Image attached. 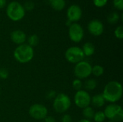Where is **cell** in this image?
<instances>
[{"mask_svg": "<svg viewBox=\"0 0 123 122\" xmlns=\"http://www.w3.org/2000/svg\"><path fill=\"white\" fill-rule=\"evenodd\" d=\"M78 122H92L90 120H88V119H81L79 120Z\"/></svg>", "mask_w": 123, "mask_h": 122, "instance_id": "cell-33", "label": "cell"}, {"mask_svg": "<svg viewBox=\"0 0 123 122\" xmlns=\"http://www.w3.org/2000/svg\"><path fill=\"white\" fill-rule=\"evenodd\" d=\"M113 5L117 9L122 11L123 9V0H113Z\"/></svg>", "mask_w": 123, "mask_h": 122, "instance_id": "cell-27", "label": "cell"}, {"mask_svg": "<svg viewBox=\"0 0 123 122\" xmlns=\"http://www.w3.org/2000/svg\"><path fill=\"white\" fill-rule=\"evenodd\" d=\"M6 13L9 19L14 22H18L22 19L25 15V10L19 2L13 1L8 4Z\"/></svg>", "mask_w": 123, "mask_h": 122, "instance_id": "cell-3", "label": "cell"}, {"mask_svg": "<svg viewBox=\"0 0 123 122\" xmlns=\"http://www.w3.org/2000/svg\"><path fill=\"white\" fill-rule=\"evenodd\" d=\"M105 99L102 94H97L91 98V103L97 108L102 107L105 104Z\"/></svg>", "mask_w": 123, "mask_h": 122, "instance_id": "cell-14", "label": "cell"}, {"mask_svg": "<svg viewBox=\"0 0 123 122\" xmlns=\"http://www.w3.org/2000/svg\"><path fill=\"white\" fill-rule=\"evenodd\" d=\"M81 49L84 54V56H92V55H94L95 52V46L93 43L90 42L84 43Z\"/></svg>", "mask_w": 123, "mask_h": 122, "instance_id": "cell-16", "label": "cell"}, {"mask_svg": "<svg viewBox=\"0 0 123 122\" xmlns=\"http://www.w3.org/2000/svg\"><path fill=\"white\" fill-rule=\"evenodd\" d=\"M102 95L105 101L115 104L120 100L123 96V87L121 83L116 81H110L105 86Z\"/></svg>", "mask_w": 123, "mask_h": 122, "instance_id": "cell-1", "label": "cell"}, {"mask_svg": "<svg viewBox=\"0 0 123 122\" xmlns=\"http://www.w3.org/2000/svg\"><path fill=\"white\" fill-rule=\"evenodd\" d=\"M71 24H72V23H71V22L70 21H68V20H67V21H66V25H67L68 27H69V26H70V25H71Z\"/></svg>", "mask_w": 123, "mask_h": 122, "instance_id": "cell-34", "label": "cell"}, {"mask_svg": "<svg viewBox=\"0 0 123 122\" xmlns=\"http://www.w3.org/2000/svg\"><path fill=\"white\" fill-rule=\"evenodd\" d=\"M9 76V71L5 68H0V78L1 79H6Z\"/></svg>", "mask_w": 123, "mask_h": 122, "instance_id": "cell-28", "label": "cell"}, {"mask_svg": "<svg viewBox=\"0 0 123 122\" xmlns=\"http://www.w3.org/2000/svg\"><path fill=\"white\" fill-rule=\"evenodd\" d=\"M87 29L91 35L98 37L100 36L104 32V24L99 19H92L89 22Z\"/></svg>", "mask_w": 123, "mask_h": 122, "instance_id": "cell-12", "label": "cell"}, {"mask_svg": "<svg viewBox=\"0 0 123 122\" xmlns=\"http://www.w3.org/2000/svg\"><path fill=\"white\" fill-rule=\"evenodd\" d=\"M92 66L91 64L86 61L82 60L76 64L74 69V73L77 78L81 80L88 78L92 74Z\"/></svg>", "mask_w": 123, "mask_h": 122, "instance_id": "cell-7", "label": "cell"}, {"mask_svg": "<svg viewBox=\"0 0 123 122\" xmlns=\"http://www.w3.org/2000/svg\"><path fill=\"white\" fill-rule=\"evenodd\" d=\"M48 2L55 11H62L66 7V0H48Z\"/></svg>", "mask_w": 123, "mask_h": 122, "instance_id": "cell-15", "label": "cell"}, {"mask_svg": "<svg viewBox=\"0 0 123 122\" xmlns=\"http://www.w3.org/2000/svg\"><path fill=\"white\" fill-rule=\"evenodd\" d=\"M93 119L94 120L95 122H104L106 119V116L105 114L104 113V111H99L97 112H95L94 116Z\"/></svg>", "mask_w": 123, "mask_h": 122, "instance_id": "cell-22", "label": "cell"}, {"mask_svg": "<svg viewBox=\"0 0 123 122\" xmlns=\"http://www.w3.org/2000/svg\"><path fill=\"white\" fill-rule=\"evenodd\" d=\"M112 122V121H110V122Z\"/></svg>", "mask_w": 123, "mask_h": 122, "instance_id": "cell-35", "label": "cell"}, {"mask_svg": "<svg viewBox=\"0 0 123 122\" xmlns=\"http://www.w3.org/2000/svg\"><path fill=\"white\" fill-rule=\"evenodd\" d=\"M44 119H45V122H56L55 118L50 116H47Z\"/></svg>", "mask_w": 123, "mask_h": 122, "instance_id": "cell-31", "label": "cell"}, {"mask_svg": "<svg viewBox=\"0 0 123 122\" xmlns=\"http://www.w3.org/2000/svg\"><path fill=\"white\" fill-rule=\"evenodd\" d=\"M14 57L20 63H29L34 57L33 47L25 43L19 45L14 51Z\"/></svg>", "mask_w": 123, "mask_h": 122, "instance_id": "cell-2", "label": "cell"}, {"mask_svg": "<svg viewBox=\"0 0 123 122\" xmlns=\"http://www.w3.org/2000/svg\"><path fill=\"white\" fill-rule=\"evenodd\" d=\"M72 122V118L69 114H64L61 119V122Z\"/></svg>", "mask_w": 123, "mask_h": 122, "instance_id": "cell-29", "label": "cell"}, {"mask_svg": "<svg viewBox=\"0 0 123 122\" xmlns=\"http://www.w3.org/2000/svg\"><path fill=\"white\" fill-rule=\"evenodd\" d=\"M83 116L84 117V119H88V120H91L94 118L95 111L94 110V109L91 106H87L84 109H83V111H82Z\"/></svg>", "mask_w": 123, "mask_h": 122, "instance_id": "cell-17", "label": "cell"}, {"mask_svg": "<svg viewBox=\"0 0 123 122\" xmlns=\"http://www.w3.org/2000/svg\"><path fill=\"white\" fill-rule=\"evenodd\" d=\"M67 20L70 21L71 23L77 22L82 17V10L81 7L76 4L71 5L66 12Z\"/></svg>", "mask_w": 123, "mask_h": 122, "instance_id": "cell-11", "label": "cell"}, {"mask_svg": "<svg viewBox=\"0 0 123 122\" xmlns=\"http://www.w3.org/2000/svg\"><path fill=\"white\" fill-rule=\"evenodd\" d=\"M74 103L79 108L84 109L89 106L91 104V96L86 91H78L74 95Z\"/></svg>", "mask_w": 123, "mask_h": 122, "instance_id": "cell-9", "label": "cell"}, {"mask_svg": "<svg viewBox=\"0 0 123 122\" xmlns=\"http://www.w3.org/2000/svg\"><path fill=\"white\" fill-rule=\"evenodd\" d=\"M55 96H56V92L55 91H50L49 92L47 93V95H46V98L48 99H55Z\"/></svg>", "mask_w": 123, "mask_h": 122, "instance_id": "cell-30", "label": "cell"}, {"mask_svg": "<svg viewBox=\"0 0 123 122\" xmlns=\"http://www.w3.org/2000/svg\"><path fill=\"white\" fill-rule=\"evenodd\" d=\"M27 42H28L27 45H29L32 47L37 46L38 45V43H39V37H38V36L37 35H35V34L30 35L27 39Z\"/></svg>", "mask_w": 123, "mask_h": 122, "instance_id": "cell-21", "label": "cell"}, {"mask_svg": "<svg viewBox=\"0 0 123 122\" xmlns=\"http://www.w3.org/2000/svg\"><path fill=\"white\" fill-rule=\"evenodd\" d=\"M104 72H105V70H104V68L99 65H94V67H92V73L96 77H99V76H102L103 74H104Z\"/></svg>", "mask_w": 123, "mask_h": 122, "instance_id": "cell-20", "label": "cell"}, {"mask_svg": "<svg viewBox=\"0 0 123 122\" xmlns=\"http://www.w3.org/2000/svg\"><path fill=\"white\" fill-rule=\"evenodd\" d=\"M6 4V0H0V9L4 8Z\"/></svg>", "mask_w": 123, "mask_h": 122, "instance_id": "cell-32", "label": "cell"}, {"mask_svg": "<svg viewBox=\"0 0 123 122\" xmlns=\"http://www.w3.org/2000/svg\"><path fill=\"white\" fill-rule=\"evenodd\" d=\"M10 38H11V40L14 43L19 45L24 44L25 42V41L27 40V35H26L25 32H23L22 30L16 29L11 32Z\"/></svg>", "mask_w": 123, "mask_h": 122, "instance_id": "cell-13", "label": "cell"}, {"mask_svg": "<svg viewBox=\"0 0 123 122\" xmlns=\"http://www.w3.org/2000/svg\"><path fill=\"white\" fill-rule=\"evenodd\" d=\"M72 86L74 88V89H75L76 91L81 90L82 87H83V83L81 81V80L79 79V78H76L75 80H74L73 83H72Z\"/></svg>", "mask_w": 123, "mask_h": 122, "instance_id": "cell-23", "label": "cell"}, {"mask_svg": "<svg viewBox=\"0 0 123 122\" xmlns=\"http://www.w3.org/2000/svg\"><path fill=\"white\" fill-rule=\"evenodd\" d=\"M84 54L82 49L77 46H73L68 48L65 52V58L71 63H78L84 58Z\"/></svg>", "mask_w": 123, "mask_h": 122, "instance_id": "cell-6", "label": "cell"}, {"mask_svg": "<svg viewBox=\"0 0 123 122\" xmlns=\"http://www.w3.org/2000/svg\"><path fill=\"white\" fill-rule=\"evenodd\" d=\"M71 105V101L68 96L63 93H60L56 95L53 100V109L59 114L65 113L69 109Z\"/></svg>", "mask_w": 123, "mask_h": 122, "instance_id": "cell-4", "label": "cell"}, {"mask_svg": "<svg viewBox=\"0 0 123 122\" xmlns=\"http://www.w3.org/2000/svg\"><path fill=\"white\" fill-rule=\"evenodd\" d=\"M84 29L79 23H72L68 27V36L70 40L74 42H80L84 38Z\"/></svg>", "mask_w": 123, "mask_h": 122, "instance_id": "cell-8", "label": "cell"}, {"mask_svg": "<svg viewBox=\"0 0 123 122\" xmlns=\"http://www.w3.org/2000/svg\"><path fill=\"white\" fill-rule=\"evenodd\" d=\"M0 95H1V89H0Z\"/></svg>", "mask_w": 123, "mask_h": 122, "instance_id": "cell-36", "label": "cell"}, {"mask_svg": "<svg viewBox=\"0 0 123 122\" xmlns=\"http://www.w3.org/2000/svg\"><path fill=\"white\" fill-rule=\"evenodd\" d=\"M115 36L116 38L119 39V40H122L123 38V27L122 25H120L118 27H117L115 29L114 32Z\"/></svg>", "mask_w": 123, "mask_h": 122, "instance_id": "cell-24", "label": "cell"}, {"mask_svg": "<svg viewBox=\"0 0 123 122\" xmlns=\"http://www.w3.org/2000/svg\"><path fill=\"white\" fill-rule=\"evenodd\" d=\"M23 7L25 9V12L26 11H32L35 8V3L32 1H30V0L27 1L25 2V4L23 5Z\"/></svg>", "mask_w": 123, "mask_h": 122, "instance_id": "cell-25", "label": "cell"}, {"mask_svg": "<svg viewBox=\"0 0 123 122\" xmlns=\"http://www.w3.org/2000/svg\"><path fill=\"white\" fill-rule=\"evenodd\" d=\"M120 20V14L117 12H113L107 16V21L111 24H115Z\"/></svg>", "mask_w": 123, "mask_h": 122, "instance_id": "cell-19", "label": "cell"}, {"mask_svg": "<svg viewBox=\"0 0 123 122\" xmlns=\"http://www.w3.org/2000/svg\"><path fill=\"white\" fill-rule=\"evenodd\" d=\"M29 114L36 120H43L48 116V109L43 104H35L30 107Z\"/></svg>", "mask_w": 123, "mask_h": 122, "instance_id": "cell-10", "label": "cell"}, {"mask_svg": "<svg viewBox=\"0 0 123 122\" xmlns=\"http://www.w3.org/2000/svg\"><path fill=\"white\" fill-rule=\"evenodd\" d=\"M97 83L95 79H88L84 83V86L85 89L87 91L94 90L97 88Z\"/></svg>", "mask_w": 123, "mask_h": 122, "instance_id": "cell-18", "label": "cell"}, {"mask_svg": "<svg viewBox=\"0 0 123 122\" xmlns=\"http://www.w3.org/2000/svg\"><path fill=\"white\" fill-rule=\"evenodd\" d=\"M104 113L106 118L114 122H121L123 119V110L121 106L111 104L106 106Z\"/></svg>", "mask_w": 123, "mask_h": 122, "instance_id": "cell-5", "label": "cell"}, {"mask_svg": "<svg viewBox=\"0 0 123 122\" xmlns=\"http://www.w3.org/2000/svg\"><path fill=\"white\" fill-rule=\"evenodd\" d=\"M108 2V0H93V4L96 7L98 8H102L107 5Z\"/></svg>", "mask_w": 123, "mask_h": 122, "instance_id": "cell-26", "label": "cell"}]
</instances>
